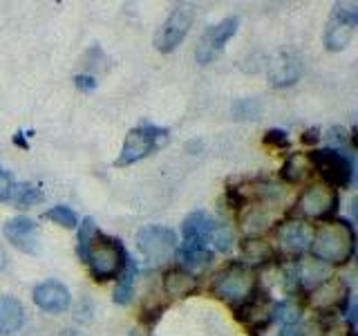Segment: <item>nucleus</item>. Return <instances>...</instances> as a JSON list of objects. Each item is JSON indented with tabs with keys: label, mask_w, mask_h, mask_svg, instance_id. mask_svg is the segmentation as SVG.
<instances>
[{
	"label": "nucleus",
	"mask_w": 358,
	"mask_h": 336,
	"mask_svg": "<svg viewBox=\"0 0 358 336\" xmlns=\"http://www.w3.org/2000/svg\"><path fill=\"white\" fill-rule=\"evenodd\" d=\"M356 246L354 224L350 220H327L313 229L311 255L324 265H345L352 260Z\"/></svg>",
	"instance_id": "1"
},
{
	"label": "nucleus",
	"mask_w": 358,
	"mask_h": 336,
	"mask_svg": "<svg viewBox=\"0 0 358 336\" xmlns=\"http://www.w3.org/2000/svg\"><path fill=\"white\" fill-rule=\"evenodd\" d=\"M83 260L90 269V276H92L96 283H106V280H115L123 272L128 260V251L126 246L121 244V240L110 238L103 233H94L92 240L87 242L85 251L81 253Z\"/></svg>",
	"instance_id": "2"
},
{
	"label": "nucleus",
	"mask_w": 358,
	"mask_h": 336,
	"mask_svg": "<svg viewBox=\"0 0 358 336\" xmlns=\"http://www.w3.org/2000/svg\"><path fill=\"white\" fill-rule=\"evenodd\" d=\"M257 291V276L251 267L242 262H233L224 267L213 280V294L220 300H227L231 305L240 307Z\"/></svg>",
	"instance_id": "3"
},
{
	"label": "nucleus",
	"mask_w": 358,
	"mask_h": 336,
	"mask_svg": "<svg viewBox=\"0 0 358 336\" xmlns=\"http://www.w3.org/2000/svg\"><path fill=\"white\" fill-rule=\"evenodd\" d=\"M166 141H168V130L166 128L152 126V123H139L137 128H132L126 134V141H123V146H121L117 166L137 164V162L143 160V157L152 155L157 148H162Z\"/></svg>",
	"instance_id": "4"
},
{
	"label": "nucleus",
	"mask_w": 358,
	"mask_h": 336,
	"mask_svg": "<svg viewBox=\"0 0 358 336\" xmlns=\"http://www.w3.org/2000/svg\"><path fill=\"white\" fill-rule=\"evenodd\" d=\"M311 168L316 171L324 184L331 188H345L352 184L354 177V164L345 153L336 150V148H322V150H313L309 155Z\"/></svg>",
	"instance_id": "5"
},
{
	"label": "nucleus",
	"mask_w": 358,
	"mask_h": 336,
	"mask_svg": "<svg viewBox=\"0 0 358 336\" xmlns=\"http://www.w3.org/2000/svg\"><path fill=\"white\" fill-rule=\"evenodd\" d=\"M177 235L173 229H166V227H143L137 233V246L139 251L148 258L150 262L155 265H164L168 260H173L175 253H177Z\"/></svg>",
	"instance_id": "6"
},
{
	"label": "nucleus",
	"mask_w": 358,
	"mask_h": 336,
	"mask_svg": "<svg viewBox=\"0 0 358 336\" xmlns=\"http://www.w3.org/2000/svg\"><path fill=\"white\" fill-rule=\"evenodd\" d=\"M358 25V5L356 3H338L334 7L327 31H324V45L331 52H341L352 43Z\"/></svg>",
	"instance_id": "7"
},
{
	"label": "nucleus",
	"mask_w": 358,
	"mask_h": 336,
	"mask_svg": "<svg viewBox=\"0 0 358 336\" xmlns=\"http://www.w3.org/2000/svg\"><path fill=\"white\" fill-rule=\"evenodd\" d=\"M338 209V190L327 184H313L296 202V211L311 220H324Z\"/></svg>",
	"instance_id": "8"
},
{
	"label": "nucleus",
	"mask_w": 358,
	"mask_h": 336,
	"mask_svg": "<svg viewBox=\"0 0 358 336\" xmlns=\"http://www.w3.org/2000/svg\"><path fill=\"white\" fill-rule=\"evenodd\" d=\"M193 18H195V11L190 5H177L171 16L164 20V25L159 27L155 36V48L159 52H173L179 43L186 38V34L193 25Z\"/></svg>",
	"instance_id": "9"
},
{
	"label": "nucleus",
	"mask_w": 358,
	"mask_h": 336,
	"mask_svg": "<svg viewBox=\"0 0 358 336\" xmlns=\"http://www.w3.org/2000/svg\"><path fill=\"white\" fill-rule=\"evenodd\" d=\"M238 25H240L238 16H229V18L220 20L217 25H210L204 34H201V38L197 43V50H195L197 63L208 65L213 59H217L220 52L224 50V45L235 36Z\"/></svg>",
	"instance_id": "10"
},
{
	"label": "nucleus",
	"mask_w": 358,
	"mask_h": 336,
	"mask_svg": "<svg viewBox=\"0 0 358 336\" xmlns=\"http://www.w3.org/2000/svg\"><path fill=\"white\" fill-rule=\"evenodd\" d=\"M347 300H350V287L343 278H327L322 285H318L313 291H309V307L320 314H336L343 312Z\"/></svg>",
	"instance_id": "11"
},
{
	"label": "nucleus",
	"mask_w": 358,
	"mask_h": 336,
	"mask_svg": "<svg viewBox=\"0 0 358 336\" xmlns=\"http://www.w3.org/2000/svg\"><path fill=\"white\" fill-rule=\"evenodd\" d=\"M3 235L16 246L18 251L22 253H38L41 249V233L36 222L27 216H18V218H11L7 220V224L3 227Z\"/></svg>",
	"instance_id": "12"
},
{
	"label": "nucleus",
	"mask_w": 358,
	"mask_h": 336,
	"mask_svg": "<svg viewBox=\"0 0 358 336\" xmlns=\"http://www.w3.org/2000/svg\"><path fill=\"white\" fill-rule=\"evenodd\" d=\"M215 224L217 222L206 211H193L182 222V246L179 249H206Z\"/></svg>",
	"instance_id": "13"
},
{
	"label": "nucleus",
	"mask_w": 358,
	"mask_h": 336,
	"mask_svg": "<svg viewBox=\"0 0 358 336\" xmlns=\"http://www.w3.org/2000/svg\"><path fill=\"white\" fill-rule=\"evenodd\" d=\"M313 240V227L305 220H285L278 227V242L289 255H305Z\"/></svg>",
	"instance_id": "14"
},
{
	"label": "nucleus",
	"mask_w": 358,
	"mask_h": 336,
	"mask_svg": "<svg viewBox=\"0 0 358 336\" xmlns=\"http://www.w3.org/2000/svg\"><path fill=\"white\" fill-rule=\"evenodd\" d=\"M34 302L48 314H61L70 307L72 296L70 289L59 280H45V283L34 287Z\"/></svg>",
	"instance_id": "15"
},
{
	"label": "nucleus",
	"mask_w": 358,
	"mask_h": 336,
	"mask_svg": "<svg viewBox=\"0 0 358 336\" xmlns=\"http://www.w3.org/2000/svg\"><path fill=\"white\" fill-rule=\"evenodd\" d=\"M271 314H273V305L262 291H255V294L242 302L238 307V318L249 328L251 332H260L264 330L268 323H271Z\"/></svg>",
	"instance_id": "16"
},
{
	"label": "nucleus",
	"mask_w": 358,
	"mask_h": 336,
	"mask_svg": "<svg viewBox=\"0 0 358 336\" xmlns=\"http://www.w3.org/2000/svg\"><path fill=\"white\" fill-rule=\"evenodd\" d=\"M296 278H298V285L302 289L313 291L331 276H329V267L324 262L316 260L313 255H300L298 258V267H296Z\"/></svg>",
	"instance_id": "17"
},
{
	"label": "nucleus",
	"mask_w": 358,
	"mask_h": 336,
	"mask_svg": "<svg viewBox=\"0 0 358 336\" xmlns=\"http://www.w3.org/2000/svg\"><path fill=\"white\" fill-rule=\"evenodd\" d=\"M300 76H302V63L294 54H280L278 59H273L271 67H268V78H271V83L275 88L294 85Z\"/></svg>",
	"instance_id": "18"
},
{
	"label": "nucleus",
	"mask_w": 358,
	"mask_h": 336,
	"mask_svg": "<svg viewBox=\"0 0 358 336\" xmlns=\"http://www.w3.org/2000/svg\"><path fill=\"white\" fill-rule=\"evenodd\" d=\"M22 323H25V307H22V302L9 294H0V336L18 332Z\"/></svg>",
	"instance_id": "19"
},
{
	"label": "nucleus",
	"mask_w": 358,
	"mask_h": 336,
	"mask_svg": "<svg viewBox=\"0 0 358 336\" xmlns=\"http://www.w3.org/2000/svg\"><path fill=\"white\" fill-rule=\"evenodd\" d=\"M197 289H199L197 276L188 274L179 267L166 272V276H164V291L171 298H188V296H193Z\"/></svg>",
	"instance_id": "20"
},
{
	"label": "nucleus",
	"mask_w": 358,
	"mask_h": 336,
	"mask_svg": "<svg viewBox=\"0 0 358 336\" xmlns=\"http://www.w3.org/2000/svg\"><path fill=\"white\" fill-rule=\"evenodd\" d=\"M242 255L244 260L249 262L246 267H262V265H268L275 258V251L273 246L268 244L266 240L262 238H255V235H251V238H246L242 242Z\"/></svg>",
	"instance_id": "21"
},
{
	"label": "nucleus",
	"mask_w": 358,
	"mask_h": 336,
	"mask_svg": "<svg viewBox=\"0 0 358 336\" xmlns=\"http://www.w3.org/2000/svg\"><path fill=\"white\" fill-rule=\"evenodd\" d=\"M177 260H179V269H184V272L197 276L199 272H204V269L213 262V253L208 249H179L177 246Z\"/></svg>",
	"instance_id": "22"
},
{
	"label": "nucleus",
	"mask_w": 358,
	"mask_h": 336,
	"mask_svg": "<svg viewBox=\"0 0 358 336\" xmlns=\"http://www.w3.org/2000/svg\"><path fill=\"white\" fill-rule=\"evenodd\" d=\"M134 280H137V265L134 260L128 255L126 260V267H123V272L119 274L117 278V287H115V302L117 305H128L134 296Z\"/></svg>",
	"instance_id": "23"
},
{
	"label": "nucleus",
	"mask_w": 358,
	"mask_h": 336,
	"mask_svg": "<svg viewBox=\"0 0 358 336\" xmlns=\"http://www.w3.org/2000/svg\"><path fill=\"white\" fill-rule=\"evenodd\" d=\"M311 171V162H309V155L305 153H294L287 157V162L282 166V179L287 182L296 184V182H302Z\"/></svg>",
	"instance_id": "24"
},
{
	"label": "nucleus",
	"mask_w": 358,
	"mask_h": 336,
	"mask_svg": "<svg viewBox=\"0 0 358 336\" xmlns=\"http://www.w3.org/2000/svg\"><path fill=\"white\" fill-rule=\"evenodd\" d=\"M273 318H278L285 328H294V325L302 318V305L294 298L278 302V305H273Z\"/></svg>",
	"instance_id": "25"
},
{
	"label": "nucleus",
	"mask_w": 358,
	"mask_h": 336,
	"mask_svg": "<svg viewBox=\"0 0 358 336\" xmlns=\"http://www.w3.org/2000/svg\"><path fill=\"white\" fill-rule=\"evenodd\" d=\"M9 200H14L16 204H20V206H31V204H36V202L43 200V193H41L38 186L27 184V182H20V184L11 186Z\"/></svg>",
	"instance_id": "26"
},
{
	"label": "nucleus",
	"mask_w": 358,
	"mask_h": 336,
	"mask_svg": "<svg viewBox=\"0 0 358 336\" xmlns=\"http://www.w3.org/2000/svg\"><path fill=\"white\" fill-rule=\"evenodd\" d=\"M45 218L52 220L54 224H59V227H63V229H76L78 227L76 213L70 206H65V204L52 206L50 211H45Z\"/></svg>",
	"instance_id": "27"
},
{
	"label": "nucleus",
	"mask_w": 358,
	"mask_h": 336,
	"mask_svg": "<svg viewBox=\"0 0 358 336\" xmlns=\"http://www.w3.org/2000/svg\"><path fill=\"white\" fill-rule=\"evenodd\" d=\"M231 242H233V233H231V229L227 227V224L217 222V224H215V229H213V235H210L213 249H215V251H227L229 246H231Z\"/></svg>",
	"instance_id": "28"
},
{
	"label": "nucleus",
	"mask_w": 358,
	"mask_h": 336,
	"mask_svg": "<svg viewBox=\"0 0 358 336\" xmlns=\"http://www.w3.org/2000/svg\"><path fill=\"white\" fill-rule=\"evenodd\" d=\"M233 112L238 119H257V115H260V104L253 99H242L233 106Z\"/></svg>",
	"instance_id": "29"
},
{
	"label": "nucleus",
	"mask_w": 358,
	"mask_h": 336,
	"mask_svg": "<svg viewBox=\"0 0 358 336\" xmlns=\"http://www.w3.org/2000/svg\"><path fill=\"white\" fill-rule=\"evenodd\" d=\"M94 233H96V224H94V220H92V218H85L81 227H78V253H83V251H85V246H87L90 240H92V235H94Z\"/></svg>",
	"instance_id": "30"
},
{
	"label": "nucleus",
	"mask_w": 358,
	"mask_h": 336,
	"mask_svg": "<svg viewBox=\"0 0 358 336\" xmlns=\"http://www.w3.org/2000/svg\"><path fill=\"white\" fill-rule=\"evenodd\" d=\"M320 336H354V328L352 323H343V321H334L327 328L322 330Z\"/></svg>",
	"instance_id": "31"
},
{
	"label": "nucleus",
	"mask_w": 358,
	"mask_h": 336,
	"mask_svg": "<svg viewBox=\"0 0 358 336\" xmlns=\"http://www.w3.org/2000/svg\"><path fill=\"white\" fill-rule=\"evenodd\" d=\"M11 186H14V182H11L9 173L0 168V200H9V195H11Z\"/></svg>",
	"instance_id": "32"
},
{
	"label": "nucleus",
	"mask_w": 358,
	"mask_h": 336,
	"mask_svg": "<svg viewBox=\"0 0 358 336\" xmlns=\"http://www.w3.org/2000/svg\"><path fill=\"white\" fill-rule=\"evenodd\" d=\"M74 83L78 90H83V92H90V90H94L96 88V81H94V76H90V74H78L74 78Z\"/></svg>",
	"instance_id": "33"
},
{
	"label": "nucleus",
	"mask_w": 358,
	"mask_h": 336,
	"mask_svg": "<svg viewBox=\"0 0 358 336\" xmlns=\"http://www.w3.org/2000/svg\"><path fill=\"white\" fill-rule=\"evenodd\" d=\"M266 144H275V146H287L289 139H287V134L282 130H268L266 132V137H264Z\"/></svg>",
	"instance_id": "34"
},
{
	"label": "nucleus",
	"mask_w": 358,
	"mask_h": 336,
	"mask_svg": "<svg viewBox=\"0 0 358 336\" xmlns=\"http://www.w3.org/2000/svg\"><path fill=\"white\" fill-rule=\"evenodd\" d=\"M280 336H305V332L298 330V328H285Z\"/></svg>",
	"instance_id": "35"
},
{
	"label": "nucleus",
	"mask_w": 358,
	"mask_h": 336,
	"mask_svg": "<svg viewBox=\"0 0 358 336\" xmlns=\"http://www.w3.org/2000/svg\"><path fill=\"white\" fill-rule=\"evenodd\" d=\"M320 137H318V134H316V130H309L307 132V137H302V141H307V144H313V141H318Z\"/></svg>",
	"instance_id": "36"
},
{
	"label": "nucleus",
	"mask_w": 358,
	"mask_h": 336,
	"mask_svg": "<svg viewBox=\"0 0 358 336\" xmlns=\"http://www.w3.org/2000/svg\"><path fill=\"white\" fill-rule=\"evenodd\" d=\"M5 265H7V253H5V249H3V244H0V272L5 269Z\"/></svg>",
	"instance_id": "37"
},
{
	"label": "nucleus",
	"mask_w": 358,
	"mask_h": 336,
	"mask_svg": "<svg viewBox=\"0 0 358 336\" xmlns=\"http://www.w3.org/2000/svg\"><path fill=\"white\" fill-rule=\"evenodd\" d=\"M128 336H148V334H145L143 330H132V332H130Z\"/></svg>",
	"instance_id": "38"
}]
</instances>
